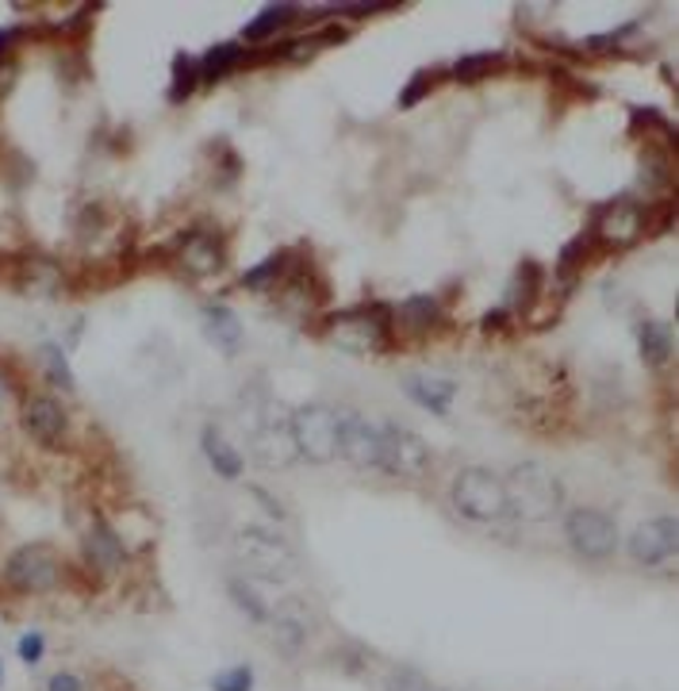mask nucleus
Wrapping results in <instances>:
<instances>
[{
  "mask_svg": "<svg viewBox=\"0 0 679 691\" xmlns=\"http://www.w3.org/2000/svg\"><path fill=\"white\" fill-rule=\"evenodd\" d=\"M503 488H507V515L526 519V523L553 519L560 511V503H565V488H560V480L542 461L514 465L511 477L503 480Z\"/></svg>",
  "mask_w": 679,
  "mask_h": 691,
  "instance_id": "f257e3e1",
  "label": "nucleus"
},
{
  "mask_svg": "<svg viewBox=\"0 0 679 691\" xmlns=\"http://www.w3.org/2000/svg\"><path fill=\"white\" fill-rule=\"evenodd\" d=\"M326 338L346 354H385L392 346V312L380 304H361L326 320Z\"/></svg>",
  "mask_w": 679,
  "mask_h": 691,
  "instance_id": "f03ea898",
  "label": "nucleus"
},
{
  "mask_svg": "<svg viewBox=\"0 0 679 691\" xmlns=\"http://www.w3.org/2000/svg\"><path fill=\"white\" fill-rule=\"evenodd\" d=\"M453 508L457 515H465L468 523H496V519L507 515V488L503 477H496L491 469H460L457 480H453Z\"/></svg>",
  "mask_w": 679,
  "mask_h": 691,
  "instance_id": "7ed1b4c3",
  "label": "nucleus"
},
{
  "mask_svg": "<svg viewBox=\"0 0 679 691\" xmlns=\"http://www.w3.org/2000/svg\"><path fill=\"white\" fill-rule=\"evenodd\" d=\"M645 223H649V204L619 197V200H606V204H599L595 212H591L588 235H591V243L595 246H606V250H626V246H634L637 238L645 235Z\"/></svg>",
  "mask_w": 679,
  "mask_h": 691,
  "instance_id": "20e7f679",
  "label": "nucleus"
},
{
  "mask_svg": "<svg viewBox=\"0 0 679 691\" xmlns=\"http://www.w3.org/2000/svg\"><path fill=\"white\" fill-rule=\"evenodd\" d=\"M62 572H66V565H62L58 549L46 546V542H31V546H20L4 561L8 588H15V592H23V595L54 592V588H58V580H62Z\"/></svg>",
  "mask_w": 679,
  "mask_h": 691,
  "instance_id": "39448f33",
  "label": "nucleus"
},
{
  "mask_svg": "<svg viewBox=\"0 0 679 691\" xmlns=\"http://www.w3.org/2000/svg\"><path fill=\"white\" fill-rule=\"evenodd\" d=\"M288 431H292L296 454L308 457L315 465H326L338 457V415L323 403H308L288 419Z\"/></svg>",
  "mask_w": 679,
  "mask_h": 691,
  "instance_id": "423d86ee",
  "label": "nucleus"
},
{
  "mask_svg": "<svg viewBox=\"0 0 679 691\" xmlns=\"http://www.w3.org/2000/svg\"><path fill=\"white\" fill-rule=\"evenodd\" d=\"M565 538L583 561H606L619 549V523L599 508H576L565 519Z\"/></svg>",
  "mask_w": 679,
  "mask_h": 691,
  "instance_id": "0eeeda50",
  "label": "nucleus"
},
{
  "mask_svg": "<svg viewBox=\"0 0 679 691\" xmlns=\"http://www.w3.org/2000/svg\"><path fill=\"white\" fill-rule=\"evenodd\" d=\"M431 446L419 438L408 426H380V472L388 477H403V480H419L431 472Z\"/></svg>",
  "mask_w": 679,
  "mask_h": 691,
  "instance_id": "6e6552de",
  "label": "nucleus"
},
{
  "mask_svg": "<svg viewBox=\"0 0 679 691\" xmlns=\"http://www.w3.org/2000/svg\"><path fill=\"white\" fill-rule=\"evenodd\" d=\"M238 557L265 580H288L296 572V549L288 546L280 534L261 531V526H246L238 534Z\"/></svg>",
  "mask_w": 679,
  "mask_h": 691,
  "instance_id": "1a4fd4ad",
  "label": "nucleus"
},
{
  "mask_svg": "<svg viewBox=\"0 0 679 691\" xmlns=\"http://www.w3.org/2000/svg\"><path fill=\"white\" fill-rule=\"evenodd\" d=\"M338 454L354 469H380V426H372L357 411L338 415Z\"/></svg>",
  "mask_w": 679,
  "mask_h": 691,
  "instance_id": "9d476101",
  "label": "nucleus"
},
{
  "mask_svg": "<svg viewBox=\"0 0 679 691\" xmlns=\"http://www.w3.org/2000/svg\"><path fill=\"white\" fill-rule=\"evenodd\" d=\"M23 431H27L38 446L58 449L69 431L66 408H62L58 400H51V395H31V400L23 403Z\"/></svg>",
  "mask_w": 679,
  "mask_h": 691,
  "instance_id": "9b49d317",
  "label": "nucleus"
},
{
  "mask_svg": "<svg viewBox=\"0 0 679 691\" xmlns=\"http://www.w3.org/2000/svg\"><path fill=\"white\" fill-rule=\"evenodd\" d=\"M679 546V523L676 519H653V523H642L630 538V557L637 565H665L676 557Z\"/></svg>",
  "mask_w": 679,
  "mask_h": 691,
  "instance_id": "f8f14e48",
  "label": "nucleus"
},
{
  "mask_svg": "<svg viewBox=\"0 0 679 691\" xmlns=\"http://www.w3.org/2000/svg\"><path fill=\"white\" fill-rule=\"evenodd\" d=\"M308 626H311L308 608H303L300 600H285L277 608V615H272V642H277L288 657H296L303 649V642H308Z\"/></svg>",
  "mask_w": 679,
  "mask_h": 691,
  "instance_id": "ddd939ff",
  "label": "nucleus"
},
{
  "mask_svg": "<svg viewBox=\"0 0 679 691\" xmlns=\"http://www.w3.org/2000/svg\"><path fill=\"white\" fill-rule=\"evenodd\" d=\"M85 561L100 572H115L127 561V549H123V538L112 531L108 523H92V531L85 534Z\"/></svg>",
  "mask_w": 679,
  "mask_h": 691,
  "instance_id": "4468645a",
  "label": "nucleus"
},
{
  "mask_svg": "<svg viewBox=\"0 0 679 691\" xmlns=\"http://www.w3.org/2000/svg\"><path fill=\"white\" fill-rule=\"evenodd\" d=\"M254 457L265 465V469H285V465H292L296 457V442H292V431H288V423H265L261 431L254 434Z\"/></svg>",
  "mask_w": 679,
  "mask_h": 691,
  "instance_id": "2eb2a0df",
  "label": "nucleus"
},
{
  "mask_svg": "<svg viewBox=\"0 0 679 691\" xmlns=\"http://www.w3.org/2000/svg\"><path fill=\"white\" fill-rule=\"evenodd\" d=\"M177 261H181L192 277H208L215 274V269H223V246L215 243V235H208V231H192L181 243Z\"/></svg>",
  "mask_w": 679,
  "mask_h": 691,
  "instance_id": "dca6fc26",
  "label": "nucleus"
},
{
  "mask_svg": "<svg viewBox=\"0 0 679 691\" xmlns=\"http://www.w3.org/2000/svg\"><path fill=\"white\" fill-rule=\"evenodd\" d=\"M403 392H408L419 408H426V411H434L438 419H446L453 395H457V380H449V377H408L403 380Z\"/></svg>",
  "mask_w": 679,
  "mask_h": 691,
  "instance_id": "f3484780",
  "label": "nucleus"
},
{
  "mask_svg": "<svg viewBox=\"0 0 679 691\" xmlns=\"http://www.w3.org/2000/svg\"><path fill=\"white\" fill-rule=\"evenodd\" d=\"M246 58H249V46H242V43H215L212 51H208L204 58L197 62L200 81H208V85L223 81V77H231L234 69L246 66Z\"/></svg>",
  "mask_w": 679,
  "mask_h": 691,
  "instance_id": "a211bd4d",
  "label": "nucleus"
},
{
  "mask_svg": "<svg viewBox=\"0 0 679 691\" xmlns=\"http://www.w3.org/2000/svg\"><path fill=\"white\" fill-rule=\"evenodd\" d=\"M204 331H208V338H212V343L223 349V354H238V346H242V323H238V315H234L231 308L208 304L204 308Z\"/></svg>",
  "mask_w": 679,
  "mask_h": 691,
  "instance_id": "6ab92c4d",
  "label": "nucleus"
},
{
  "mask_svg": "<svg viewBox=\"0 0 679 691\" xmlns=\"http://www.w3.org/2000/svg\"><path fill=\"white\" fill-rule=\"evenodd\" d=\"M204 457H208V465L215 469V477H223V480H238V472H242V454L231 446V442L223 438V431L220 426H204Z\"/></svg>",
  "mask_w": 679,
  "mask_h": 691,
  "instance_id": "aec40b11",
  "label": "nucleus"
},
{
  "mask_svg": "<svg viewBox=\"0 0 679 691\" xmlns=\"http://www.w3.org/2000/svg\"><path fill=\"white\" fill-rule=\"evenodd\" d=\"M637 343H642L645 361H649L653 369H660V365H668V357H672V323L645 320L642 331H637Z\"/></svg>",
  "mask_w": 679,
  "mask_h": 691,
  "instance_id": "412c9836",
  "label": "nucleus"
},
{
  "mask_svg": "<svg viewBox=\"0 0 679 691\" xmlns=\"http://www.w3.org/2000/svg\"><path fill=\"white\" fill-rule=\"evenodd\" d=\"M396 315L403 320V327L415 331V335H423V331H431L434 323L442 320V304L438 297H431V292H419V297H408L400 308H396Z\"/></svg>",
  "mask_w": 679,
  "mask_h": 691,
  "instance_id": "4be33fe9",
  "label": "nucleus"
},
{
  "mask_svg": "<svg viewBox=\"0 0 679 691\" xmlns=\"http://www.w3.org/2000/svg\"><path fill=\"white\" fill-rule=\"evenodd\" d=\"M296 15H300L296 4H269L254 23H246L242 38H246V43H265V38H272L277 31H285L288 23H296Z\"/></svg>",
  "mask_w": 679,
  "mask_h": 691,
  "instance_id": "5701e85b",
  "label": "nucleus"
},
{
  "mask_svg": "<svg viewBox=\"0 0 679 691\" xmlns=\"http://www.w3.org/2000/svg\"><path fill=\"white\" fill-rule=\"evenodd\" d=\"M503 54L499 51H476V54H465V58L453 62V81H465V85H476L483 81V77H491L496 69H503Z\"/></svg>",
  "mask_w": 679,
  "mask_h": 691,
  "instance_id": "b1692460",
  "label": "nucleus"
},
{
  "mask_svg": "<svg viewBox=\"0 0 679 691\" xmlns=\"http://www.w3.org/2000/svg\"><path fill=\"white\" fill-rule=\"evenodd\" d=\"M672 185V154L645 146L642 154V189L645 192H665Z\"/></svg>",
  "mask_w": 679,
  "mask_h": 691,
  "instance_id": "393cba45",
  "label": "nucleus"
},
{
  "mask_svg": "<svg viewBox=\"0 0 679 691\" xmlns=\"http://www.w3.org/2000/svg\"><path fill=\"white\" fill-rule=\"evenodd\" d=\"M542 289H545L542 266H537V261H522L519 277H514V285H511V304H519V312H530V304L542 297Z\"/></svg>",
  "mask_w": 679,
  "mask_h": 691,
  "instance_id": "a878e982",
  "label": "nucleus"
},
{
  "mask_svg": "<svg viewBox=\"0 0 679 691\" xmlns=\"http://www.w3.org/2000/svg\"><path fill=\"white\" fill-rule=\"evenodd\" d=\"M288 274V254H272V258H265L257 269H249L246 277H242V285H246L249 292H277V281Z\"/></svg>",
  "mask_w": 679,
  "mask_h": 691,
  "instance_id": "bb28decb",
  "label": "nucleus"
},
{
  "mask_svg": "<svg viewBox=\"0 0 679 691\" xmlns=\"http://www.w3.org/2000/svg\"><path fill=\"white\" fill-rule=\"evenodd\" d=\"M200 85V66L189 58V54H177L174 58V85H169V100L174 104H185V100L197 92Z\"/></svg>",
  "mask_w": 679,
  "mask_h": 691,
  "instance_id": "cd10ccee",
  "label": "nucleus"
},
{
  "mask_svg": "<svg viewBox=\"0 0 679 691\" xmlns=\"http://www.w3.org/2000/svg\"><path fill=\"white\" fill-rule=\"evenodd\" d=\"M591 235H580V238H572V243L560 250V258H557V269H560V277L565 281H572L576 274H580L583 266H588V254H591Z\"/></svg>",
  "mask_w": 679,
  "mask_h": 691,
  "instance_id": "c85d7f7f",
  "label": "nucleus"
},
{
  "mask_svg": "<svg viewBox=\"0 0 679 691\" xmlns=\"http://www.w3.org/2000/svg\"><path fill=\"white\" fill-rule=\"evenodd\" d=\"M43 365H46V377L54 380L58 388H74V369H69V361H66V354H62V346H54V343H46L43 349Z\"/></svg>",
  "mask_w": 679,
  "mask_h": 691,
  "instance_id": "c756f323",
  "label": "nucleus"
},
{
  "mask_svg": "<svg viewBox=\"0 0 679 691\" xmlns=\"http://www.w3.org/2000/svg\"><path fill=\"white\" fill-rule=\"evenodd\" d=\"M231 595H234V603H238V608L246 611L249 618H254V623H265V618H269V608L257 600V592L249 584H242V580H231Z\"/></svg>",
  "mask_w": 679,
  "mask_h": 691,
  "instance_id": "7c9ffc66",
  "label": "nucleus"
},
{
  "mask_svg": "<svg viewBox=\"0 0 679 691\" xmlns=\"http://www.w3.org/2000/svg\"><path fill=\"white\" fill-rule=\"evenodd\" d=\"M212 688L215 691H254V672H249L246 665H231V669L215 672Z\"/></svg>",
  "mask_w": 679,
  "mask_h": 691,
  "instance_id": "2f4dec72",
  "label": "nucleus"
},
{
  "mask_svg": "<svg viewBox=\"0 0 679 691\" xmlns=\"http://www.w3.org/2000/svg\"><path fill=\"white\" fill-rule=\"evenodd\" d=\"M438 77L442 74H426V69H423V74H415V81H411L408 89L400 92V108H415L419 100H423L426 92L434 89V81H438Z\"/></svg>",
  "mask_w": 679,
  "mask_h": 691,
  "instance_id": "473e14b6",
  "label": "nucleus"
},
{
  "mask_svg": "<svg viewBox=\"0 0 679 691\" xmlns=\"http://www.w3.org/2000/svg\"><path fill=\"white\" fill-rule=\"evenodd\" d=\"M385 691H434V688H431V680H423L419 672L400 669V672H392V677H388Z\"/></svg>",
  "mask_w": 679,
  "mask_h": 691,
  "instance_id": "72a5a7b5",
  "label": "nucleus"
},
{
  "mask_svg": "<svg viewBox=\"0 0 679 691\" xmlns=\"http://www.w3.org/2000/svg\"><path fill=\"white\" fill-rule=\"evenodd\" d=\"M15 649H20V661L23 665H38V661H43V654H46V638L38 631H31V634H23Z\"/></svg>",
  "mask_w": 679,
  "mask_h": 691,
  "instance_id": "f704fd0d",
  "label": "nucleus"
},
{
  "mask_svg": "<svg viewBox=\"0 0 679 691\" xmlns=\"http://www.w3.org/2000/svg\"><path fill=\"white\" fill-rule=\"evenodd\" d=\"M46 691H89V684L81 677H74V672H54Z\"/></svg>",
  "mask_w": 679,
  "mask_h": 691,
  "instance_id": "c9c22d12",
  "label": "nucleus"
},
{
  "mask_svg": "<svg viewBox=\"0 0 679 691\" xmlns=\"http://www.w3.org/2000/svg\"><path fill=\"white\" fill-rule=\"evenodd\" d=\"M23 38V27H4L0 31V66L8 62V54H12V46Z\"/></svg>",
  "mask_w": 679,
  "mask_h": 691,
  "instance_id": "e433bc0d",
  "label": "nucleus"
},
{
  "mask_svg": "<svg viewBox=\"0 0 679 691\" xmlns=\"http://www.w3.org/2000/svg\"><path fill=\"white\" fill-rule=\"evenodd\" d=\"M15 74H20V69H15V62H4V66H0V100H4L8 92H12Z\"/></svg>",
  "mask_w": 679,
  "mask_h": 691,
  "instance_id": "4c0bfd02",
  "label": "nucleus"
},
{
  "mask_svg": "<svg viewBox=\"0 0 679 691\" xmlns=\"http://www.w3.org/2000/svg\"><path fill=\"white\" fill-rule=\"evenodd\" d=\"M0 684H4V665H0Z\"/></svg>",
  "mask_w": 679,
  "mask_h": 691,
  "instance_id": "58836bf2",
  "label": "nucleus"
}]
</instances>
